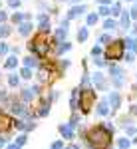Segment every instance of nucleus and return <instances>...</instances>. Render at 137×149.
<instances>
[{
  "label": "nucleus",
  "mask_w": 137,
  "mask_h": 149,
  "mask_svg": "<svg viewBox=\"0 0 137 149\" xmlns=\"http://www.w3.org/2000/svg\"><path fill=\"white\" fill-rule=\"evenodd\" d=\"M86 143L90 145L91 149H111L113 147V133L109 129H105L103 123H97V125L90 127L86 131Z\"/></svg>",
  "instance_id": "nucleus-1"
},
{
  "label": "nucleus",
  "mask_w": 137,
  "mask_h": 149,
  "mask_svg": "<svg viewBox=\"0 0 137 149\" xmlns=\"http://www.w3.org/2000/svg\"><path fill=\"white\" fill-rule=\"evenodd\" d=\"M95 107V90L93 88H86V90H80V109L83 115H88Z\"/></svg>",
  "instance_id": "nucleus-2"
},
{
  "label": "nucleus",
  "mask_w": 137,
  "mask_h": 149,
  "mask_svg": "<svg viewBox=\"0 0 137 149\" xmlns=\"http://www.w3.org/2000/svg\"><path fill=\"white\" fill-rule=\"evenodd\" d=\"M28 48H30L38 58H44L46 54H48V40H46V32H40V34L32 40V44H28Z\"/></svg>",
  "instance_id": "nucleus-3"
},
{
  "label": "nucleus",
  "mask_w": 137,
  "mask_h": 149,
  "mask_svg": "<svg viewBox=\"0 0 137 149\" xmlns=\"http://www.w3.org/2000/svg\"><path fill=\"white\" fill-rule=\"evenodd\" d=\"M123 52H125V42L123 40H115L107 46V52H105V58L107 60H121L123 58Z\"/></svg>",
  "instance_id": "nucleus-4"
},
{
  "label": "nucleus",
  "mask_w": 137,
  "mask_h": 149,
  "mask_svg": "<svg viewBox=\"0 0 137 149\" xmlns=\"http://www.w3.org/2000/svg\"><path fill=\"white\" fill-rule=\"evenodd\" d=\"M38 93H40V88H38V86L26 88V90H22V93H20V102L28 105V103H32V100L38 97Z\"/></svg>",
  "instance_id": "nucleus-5"
},
{
  "label": "nucleus",
  "mask_w": 137,
  "mask_h": 149,
  "mask_svg": "<svg viewBox=\"0 0 137 149\" xmlns=\"http://www.w3.org/2000/svg\"><path fill=\"white\" fill-rule=\"evenodd\" d=\"M109 72H111V81H113V86L115 88H121V86H123V76H125L123 68L111 66V64H109Z\"/></svg>",
  "instance_id": "nucleus-6"
},
{
  "label": "nucleus",
  "mask_w": 137,
  "mask_h": 149,
  "mask_svg": "<svg viewBox=\"0 0 137 149\" xmlns=\"http://www.w3.org/2000/svg\"><path fill=\"white\" fill-rule=\"evenodd\" d=\"M12 127H14V117L0 111V135H6Z\"/></svg>",
  "instance_id": "nucleus-7"
},
{
  "label": "nucleus",
  "mask_w": 137,
  "mask_h": 149,
  "mask_svg": "<svg viewBox=\"0 0 137 149\" xmlns=\"http://www.w3.org/2000/svg\"><path fill=\"white\" fill-rule=\"evenodd\" d=\"M91 84H93V88L99 90V92L107 90V80H105V76H103L102 72H95V74L91 76Z\"/></svg>",
  "instance_id": "nucleus-8"
},
{
  "label": "nucleus",
  "mask_w": 137,
  "mask_h": 149,
  "mask_svg": "<svg viewBox=\"0 0 137 149\" xmlns=\"http://www.w3.org/2000/svg\"><path fill=\"white\" fill-rule=\"evenodd\" d=\"M58 131H60L62 139H66V141H74L76 139V129H72L68 123H60L58 125Z\"/></svg>",
  "instance_id": "nucleus-9"
},
{
  "label": "nucleus",
  "mask_w": 137,
  "mask_h": 149,
  "mask_svg": "<svg viewBox=\"0 0 137 149\" xmlns=\"http://www.w3.org/2000/svg\"><path fill=\"white\" fill-rule=\"evenodd\" d=\"M107 103H109L111 111H117V109L121 107V95H119V92H109V95H107Z\"/></svg>",
  "instance_id": "nucleus-10"
},
{
  "label": "nucleus",
  "mask_w": 137,
  "mask_h": 149,
  "mask_svg": "<svg viewBox=\"0 0 137 149\" xmlns=\"http://www.w3.org/2000/svg\"><path fill=\"white\" fill-rule=\"evenodd\" d=\"M109 111H111V107H109L107 100H102V102L95 105V113L102 115V117H107V115H109Z\"/></svg>",
  "instance_id": "nucleus-11"
},
{
  "label": "nucleus",
  "mask_w": 137,
  "mask_h": 149,
  "mask_svg": "<svg viewBox=\"0 0 137 149\" xmlns=\"http://www.w3.org/2000/svg\"><path fill=\"white\" fill-rule=\"evenodd\" d=\"M70 107H72V111H78V107H80V90H72V95H70Z\"/></svg>",
  "instance_id": "nucleus-12"
},
{
  "label": "nucleus",
  "mask_w": 137,
  "mask_h": 149,
  "mask_svg": "<svg viewBox=\"0 0 137 149\" xmlns=\"http://www.w3.org/2000/svg\"><path fill=\"white\" fill-rule=\"evenodd\" d=\"M83 12H86V8H83V6H74V8L68 12V18H70V20H72V18H78V16H81Z\"/></svg>",
  "instance_id": "nucleus-13"
},
{
  "label": "nucleus",
  "mask_w": 137,
  "mask_h": 149,
  "mask_svg": "<svg viewBox=\"0 0 137 149\" xmlns=\"http://www.w3.org/2000/svg\"><path fill=\"white\" fill-rule=\"evenodd\" d=\"M80 115H78V111H74V113H72V117H70V121H68V125L72 127V129H78V127H80Z\"/></svg>",
  "instance_id": "nucleus-14"
},
{
  "label": "nucleus",
  "mask_w": 137,
  "mask_h": 149,
  "mask_svg": "<svg viewBox=\"0 0 137 149\" xmlns=\"http://www.w3.org/2000/svg\"><path fill=\"white\" fill-rule=\"evenodd\" d=\"M26 119H20V117H14V127L18 129V131H22V133H26Z\"/></svg>",
  "instance_id": "nucleus-15"
},
{
  "label": "nucleus",
  "mask_w": 137,
  "mask_h": 149,
  "mask_svg": "<svg viewBox=\"0 0 137 149\" xmlns=\"http://www.w3.org/2000/svg\"><path fill=\"white\" fill-rule=\"evenodd\" d=\"M117 147L119 149H129L131 147V137H119L117 139Z\"/></svg>",
  "instance_id": "nucleus-16"
},
{
  "label": "nucleus",
  "mask_w": 137,
  "mask_h": 149,
  "mask_svg": "<svg viewBox=\"0 0 137 149\" xmlns=\"http://www.w3.org/2000/svg\"><path fill=\"white\" fill-rule=\"evenodd\" d=\"M16 66H18V58H16V56H10L6 62H4V68H6V70H14Z\"/></svg>",
  "instance_id": "nucleus-17"
},
{
  "label": "nucleus",
  "mask_w": 137,
  "mask_h": 149,
  "mask_svg": "<svg viewBox=\"0 0 137 149\" xmlns=\"http://www.w3.org/2000/svg\"><path fill=\"white\" fill-rule=\"evenodd\" d=\"M38 20H40V30H42V32H48V28H50L48 16H46V14H40V18H38Z\"/></svg>",
  "instance_id": "nucleus-18"
},
{
  "label": "nucleus",
  "mask_w": 137,
  "mask_h": 149,
  "mask_svg": "<svg viewBox=\"0 0 137 149\" xmlns=\"http://www.w3.org/2000/svg\"><path fill=\"white\" fill-rule=\"evenodd\" d=\"M38 66V60H36L34 56H28V58H24V68H36Z\"/></svg>",
  "instance_id": "nucleus-19"
},
{
  "label": "nucleus",
  "mask_w": 137,
  "mask_h": 149,
  "mask_svg": "<svg viewBox=\"0 0 137 149\" xmlns=\"http://www.w3.org/2000/svg\"><path fill=\"white\" fill-rule=\"evenodd\" d=\"M14 143H16V145H20V147H24V145L28 143V133H20V135H16Z\"/></svg>",
  "instance_id": "nucleus-20"
},
{
  "label": "nucleus",
  "mask_w": 137,
  "mask_h": 149,
  "mask_svg": "<svg viewBox=\"0 0 137 149\" xmlns=\"http://www.w3.org/2000/svg\"><path fill=\"white\" fill-rule=\"evenodd\" d=\"M123 131H125V137H135V135H137V127H135V125L123 127Z\"/></svg>",
  "instance_id": "nucleus-21"
},
{
  "label": "nucleus",
  "mask_w": 137,
  "mask_h": 149,
  "mask_svg": "<svg viewBox=\"0 0 137 149\" xmlns=\"http://www.w3.org/2000/svg\"><path fill=\"white\" fill-rule=\"evenodd\" d=\"M125 46L131 50V54H137V40L135 38H129V40L125 42Z\"/></svg>",
  "instance_id": "nucleus-22"
},
{
  "label": "nucleus",
  "mask_w": 137,
  "mask_h": 149,
  "mask_svg": "<svg viewBox=\"0 0 137 149\" xmlns=\"http://www.w3.org/2000/svg\"><path fill=\"white\" fill-rule=\"evenodd\" d=\"M18 84H20V78H18L16 74H10V76H8V86H10V88H16Z\"/></svg>",
  "instance_id": "nucleus-23"
},
{
  "label": "nucleus",
  "mask_w": 137,
  "mask_h": 149,
  "mask_svg": "<svg viewBox=\"0 0 137 149\" xmlns=\"http://www.w3.org/2000/svg\"><path fill=\"white\" fill-rule=\"evenodd\" d=\"M129 22H131V16H129L127 12H123V14H121V26H123V28H129Z\"/></svg>",
  "instance_id": "nucleus-24"
},
{
  "label": "nucleus",
  "mask_w": 137,
  "mask_h": 149,
  "mask_svg": "<svg viewBox=\"0 0 137 149\" xmlns=\"http://www.w3.org/2000/svg\"><path fill=\"white\" fill-rule=\"evenodd\" d=\"M50 149H66V145H64V139H56V141L50 145Z\"/></svg>",
  "instance_id": "nucleus-25"
},
{
  "label": "nucleus",
  "mask_w": 137,
  "mask_h": 149,
  "mask_svg": "<svg viewBox=\"0 0 137 149\" xmlns=\"http://www.w3.org/2000/svg\"><path fill=\"white\" fill-rule=\"evenodd\" d=\"M20 76H22L24 80H30V78H32V70L30 68H22L20 70Z\"/></svg>",
  "instance_id": "nucleus-26"
},
{
  "label": "nucleus",
  "mask_w": 137,
  "mask_h": 149,
  "mask_svg": "<svg viewBox=\"0 0 137 149\" xmlns=\"http://www.w3.org/2000/svg\"><path fill=\"white\" fill-rule=\"evenodd\" d=\"M86 38H88V28H81L80 32H78V40H80V42H83Z\"/></svg>",
  "instance_id": "nucleus-27"
},
{
  "label": "nucleus",
  "mask_w": 137,
  "mask_h": 149,
  "mask_svg": "<svg viewBox=\"0 0 137 149\" xmlns=\"http://www.w3.org/2000/svg\"><path fill=\"white\" fill-rule=\"evenodd\" d=\"M30 28H32V26H30L28 22L20 24V34H28V32H30Z\"/></svg>",
  "instance_id": "nucleus-28"
},
{
  "label": "nucleus",
  "mask_w": 137,
  "mask_h": 149,
  "mask_svg": "<svg viewBox=\"0 0 137 149\" xmlns=\"http://www.w3.org/2000/svg\"><path fill=\"white\" fill-rule=\"evenodd\" d=\"M8 143H10V139L6 137V135H0V149H6Z\"/></svg>",
  "instance_id": "nucleus-29"
},
{
  "label": "nucleus",
  "mask_w": 137,
  "mask_h": 149,
  "mask_svg": "<svg viewBox=\"0 0 137 149\" xmlns=\"http://www.w3.org/2000/svg\"><path fill=\"white\" fill-rule=\"evenodd\" d=\"M91 56H93V58L102 56V48H99V46H93V48H91Z\"/></svg>",
  "instance_id": "nucleus-30"
},
{
  "label": "nucleus",
  "mask_w": 137,
  "mask_h": 149,
  "mask_svg": "<svg viewBox=\"0 0 137 149\" xmlns=\"http://www.w3.org/2000/svg\"><path fill=\"white\" fill-rule=\"evenodd\" d=\"M103 26H105V30H113L117 24H115L113 20H105V24H103Z\"/></svg>",
  "instance_id": "nucleus-31"
},
{
  "label": "nucleus",
  "mask_w": 137,
  "mask_h": 149,
  "mask_svg": "<svg viewBox=\"0 0 137 149\" xmlns=\"http://www.w3.org/2000/svg\"><path fill=\"white\" fill-rule=\"evenodd\" d=\"M95 22H97V14H90V16H88V24H90V26H93Z\"/></svg>",
  "instance_id": "nucleus-32"
},
{
  "label": "nucleus",
  "mask_w": 137,
  "mask_h": 149,
  "mask_svg": "<svg viewBox=\"0 0 137 149\" xmlns=\"http://www.w3.org/2000/svg\"><path fill=\"white\" fill-rule=\"evenodd\" d=\"M8 34H10V28L8 26H0V36L4 38V36H8Z\"/></svg>",
  "instance_id": "nucleus-33"
},
{
  "label": "nucleus",
  "mask_w": 137,
  "mask_h": 149,
  "mask_svg": "<svg viewBox=\"0 0 137 149\" xmlns=\"http://www.w3.org/2000/svg\"><path fill=\"white\" fill-rule=\"evenodd\" d=\"M24 18H30V16H22V14H14V16H12V20H14V22H22Z\"/></svg>",
  "instance_id": "nucleus-34"
},
{
  "label": "nucleus",
  "mask_w": 137,
  "mask_h": 149,
  "mask_svg": "<svg viewBox=\"0 0 137 149\" xmlns=\"http://www.w3.org/2000/svg\"><path fill=\"white\" fill-rule=\"evenodd\" d=\"M99 14H102V16H109V14H111V10H109L107 6H102V8H99Z\"/></svg>",
  "instance_id": "nucleus-35"
},
{
  "label": "nucleus",
  "mask_w": 137,
  "mask_h": 149,
  "mask_svg": "<svg viewBox=\"0 0 137 149\" xmlns=\"http://www.w3.org/2000/svg\"><path fill=\"white\" fill-rule=\"evenodd\" d=\"M0 102H8V92L6 90H0Z\"/></svg>",
  "instance_id": "nucleus-36"
},
{
  "label": "nucleus",
  "mask_w": 137,
  "mask_h": 149,
  "mask_svg": "<svg viewBox=\"0 0 137 149\" xmlns=\"http://www.w3.org/2000/svg\"><path fill=\"white\" fill-rule=\"evenodd\" d=\"M34 129H36L34 121H28V123H26V133H28V131H34Z\"/></svg>",
  "instance_id": "nucleus-37"
},
{
  "label": "nucleus",
  "mask_w": 137,
  "mask_h": 149,
  "mask_svg": "<svg viewBox=\"0 0 137 149\" xmlns=\"http://www.w3.org/2000/svg\"><path fill=\"white\" fill-rule=\"evenodd\" d=\"M70 50V44H60V46H58V52H60V54H62V52H68Z\"/></svg>",
  "instance_id": "nucleus-38"
},
{
  "label": "nucleus",
  "mask_w": 137,
  "mask_h": 149,
  "mask_svg": "<svg viewBox=\"0 0 137 149\" xmlns=\"http://www.w3.org/2000/svg\"><path fill=\"white\" fill-rule=\"evenodd\" d=\"M119 12H121V6H119V4L115 2V4H113V8H111V14H115V16H117Z\"/></svg>",
  "instance_id": "nucleus-39"
},
{
  "label": "nucleus",
  "mask_w": 137,
  "mask_h": 149,
  "mask_svg": "<svg viewBox=\"0 0 137 149\" xmlns=\"http://www.w3.org/2000/svg\"><path fill=\"white\" fill-rule=\"evenodd\" d=\"M93 62H95V64H97V66H107V62H105V60H102V58H95V60H93Z\"/></svg>",
  "instance_id": "nucleus-40"
},
{
  "label": "nucleus",
  "mask_w": 137,
  "mask_h": 149,
  "mask_svg": "<svg viewBox=\"0 0 137 149\" xmlns=\"http://www.w3.org/2000/svg\"><path fill=\"white\" fill-rule=\"evenodd\" d=\"M99 42H103V44H107V42H111V36H107V34H103L102 38H99Z\"/></svg>",
  "instance_id": "nucleus-41"
},
{
  "label": "nucleus",
  "mask_w": 137,
  "mask_h": 149,
  "mask_svg": "<svg viewBox=\"0 0 137 149\" xmlns=\"http://www.w3.org/2000/svg\"><path fill=\"white\" fill-rule=\"evenodd\" d=\"M6 52H8V46L6 44H0V56H4Z\"/></svg>",
  "instance_id": "nucleus-42"
},
{
  "label": "nucleus",
  "mask_w": 137,
  "mask_h": 149,
  "mask_svg": "<svg viewBox=\"0 0 137 149\" xmlns=\"http://www.w3.org/2000/svg\"><path fill=\"white\" fill-rule=\"evenodd\" d=\"M6 149H22V147H20V145H16V143L12 141V143H8V145H6Z\"/></svg>",
  "instance_id": "nucleus-43"
},
{
  "label": "nucleus",
  "mask_w": 137,
  "mask_h": 149,
  "mask_svg": "<svg viewBox=\"0 0 137 149\" xmlns=\"http://www.w3.org/2000/svg\"><path fill=\"white\" fill-rule=\"evenodd\" d=\"M66 149H81V145H78V143H70V145H66Z\"/></svg>",
  "instance_id": "nucleus-44"
},
{
  "label": "nucleus",
  "mask_w": 137,
  "mask_h": 149,
  "mask_svg": "<svg viewBox=\"0 0 137 149\" xmlns=\"http://www.w3.org/2000/svg\"><path fill=\"white\" fill-rule=\"evenodd\" d=\"M129 16H131V18H137V4L131 8V14H129Z\"/></svg>",
  "instance_id": "nucleus-45"
},
{
  "label": "nucleus",
  "mask_w": 137,
  "mask_h": 149,
  "mask_svg": "<svg viewBox=\"0 0 137 149\" xmlns=\"http://www.w3.org/2000/svg\"><path fill=\"white\" fill-rule=\"evenodd\" d=\"M123 58H125L127 62H133V54H131V52H129V54H123Z\"/></svg>",
  "instance_id": "nucleus-46"
},
{
  "label": "nucleus",
  "mask_w": 137,
  "mask_h": 149,
  "mask_svg": "<svg viewBox=\"0 0 137 149\" xmlns=\"http://www.w3.org/2000/svg\"><path fill=\"white\" fill-rule=\"evenodd\" d=\"M129 113H131V115H137V105H131V107H129Z\"/></svg>",
  "instance_id": "nucleus-47"
},
{
  "label": "nucleus",
  "mask_w": 137,
  "mask_h": 149,
  "mask_svg": "<svg viewBox=\"0 0 137 149\" xmlns=\"http://www.w3.org/2000/svg\"><path fill=\"white\" fill-rule=\"evenodd\" d=\"M8 4H10V6H14V8H16V6H18V4H20V0H8Z\"/></svg>",
  "instance_id": "nucleus-48"
},
{
  "label": "nucleus",
  "mask_w": 137,
  "mask_h": 149,
  "mask_svg": "<svg viewBox=\"0 0 137 149\" xmlns=\"http://www.w3.org/2000/svg\"><path fill=\"white\" fill-rule=\"evenodd\" d=\"M2 20H6V14H4V12L0 10V22H2Z\"/></svg>",
  "instance_id": "nucleus-49"
},
{
  "label": "nucleus",
  "mask_w": 137,
  "mask_h": 149,
  "mask_svg": "<svg viewBox=\"0 0 137 149\" xmlns=\"http://www.w3.org/2000/svg\"><path fill=\"white\" fill-rule=\"evenodd\" d=\"M97 2H99L102 6H105V4H107V2H111V0H97Z\"/></svg>",
  "instance_id": "nucleus-50"
},
{
  "label": "nucleus",
  "mask_w": 137,
  "mask_h": 149,
  "mask_svg": "<svg viewBox=\"0 0 137 149\" xmlns=\"http://www.w3.org/2000/svg\"><path fill=\"white\" fill-rule=\"evenodd\" d=\"M131 145H137V135H135V137H131Z\"/></svg>",
  "instance_id": "nucleus-51"
}]
</instances>
